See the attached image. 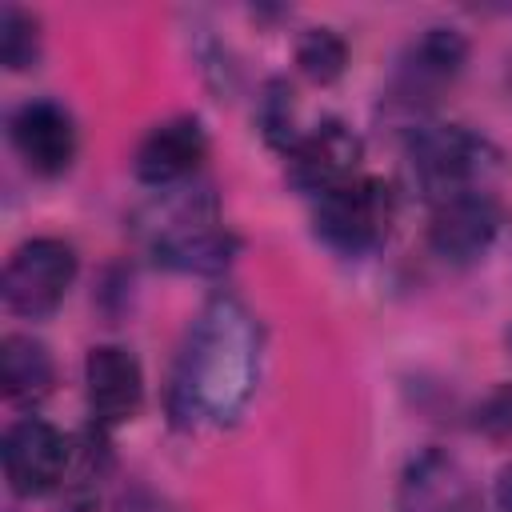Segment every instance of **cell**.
<instances>
[{
	"mask_svg": "<svg viewBox=\"0 0 512 512\" xmlns=\"http://www.w3.org/2000/svg\"><path fill=\"white\" fill-rule=\"evenodd\" d=\"M296 68L312 84H336L348 68V40L336 28H304L296 36Z\"/></svg>",
	"mask_w": 512,
	"mask_h": 512,
	"instance_id": "obj_15",
	"label": "cell"
},
{
	"mask_svg": "<svg viewBox=\"0 0 512 512\" xmlns=\"http://www.w3.org/2000/svg\"><path fill=\"white\" fill-rule=\"evenodd\" d=\"M136 224L152 264L164 272L220 276L240 256V236L220 220V204L208 184L164 188L160 200H152Z\"/></svg>",
	"mask_w": 512,
	"mask_h": 512,
	"instance_id": "obj_2",
	"label": "cell"
},
{
	"mask_svg": "<svg viewBox=\"0 0 512 512\" xmlns=\"http://www.w3.org/2000/svg\"><path fill=\"white\" fill-rule=\"evenodd\" d=\"M464 64H468V36L460 28H448V24H428L400 52L384 100L392 104V112L412 120L428 104H436V96L444 88H452L460 80Z\"/></svg>",
	"mask_w": 512,
	"mask_h": 512,
	"instance_id": "obj_6",
	"label": "cell"
},
{
	"mask_svg": "<svg viewBox=\"0 0 512 512\" xmlns=\"http://www.w3.org/2000/svg\"><path fill=\"white\" fill-rule=\"evenodd\" d=\"M0 464H4V480H8L12 496L36 500V496L56 492L68 480L72 444L44 416H20L4 428Z\"/></svg>",
	"mask_w": 512,
	"mask_h": 512,
	"instance_id": "obj_7",
	"label": "cell"
},
{
	"mask_svg": "<svg viewBox=\"0 0 512 512\" xmlns=\"http://www.w3.org/2000/svg\"><path fill=\"white\" fill-rule=\"evenodd\" d=\"M0 60L8 72H28L40 60V20L20 4H4L0 12Z\"/></svg>",
	"mask_w": 512,
	"mask_h": 512,
	"instance_id": "obj_16",
	"label": "cell"
},
{
	"mask_svg": "<svg viewBox=\"0 0 512 512\" xmlns=\"http://www.w3.org/2000/svg\"><path fill=\"white\" fill-rule=\"evenodd\" d=\"M76 272H80V256L68 240L32 236V240L16 244L4 264V276H0L4 308L24 320L52 316L64 304L68 288L76 284Z\"/></svg>",
	"mask_w": 512,
	"mask_h": 512,
	"instance_id": "obj_5",
	"label": "cell"
},
{
	"mask_svg": "<svg viewBox=\"0 0 512 512\" xmlns=\"http://www.w3.org/2000/svg\"><path fill=\"white\" fill-rule=\"evenodd\" d=\"M472 424H476V432H484V436H492V440L512 436V384L492 388V392L480 400Z\"/></svg>",
	"mask_w": 512,
	"mask_h": 512,
	"instance_id": "obj_18",
	"label": "cell"
},
{
	"mask_svg": "<svg viewBox=\"0 0 512 512\" xmlns=\"http://www.w3.org/2000/svg\"><path fill=\"white\" fill-rule=\"evenodd\" d=\"M492 500H496V512H512V464H504V468L496 472Z\"/></svg>",
	"mask_w": 512,
	"mask_h": 512,
	"instance_id": "obj_19",
	"label": "cell"
},
{
	"mask_svg": "<svg viewBox=\"0 0 512 512\" xmlns=\"http://www.w3.org/2000/svg\"><path fill=\"white\" fill-rule=\"evenodd\" d=\"M84 396L88 420L104 432L128 424L144 408V368L124 344H96L84 356Z\"/></svg>",
	"mask_w": 512,
	"mask_h": 512,
	"instance_id": "obj_11",
	"label": "cell"
},
{
	"mask_svg": "<svg viewBox=\"0 0 512 512\" xmlns=\"http://www.w3.org/2000/svg\"><path fill=\"white\" fill-rule=\"evenodd\" d=\"M256 124H260V136L276 148V152H288L296 140H300V128H296V100H292V88L288 80H268L264 92H260V104H256Z\"/></svg>",
	"mask_w": 512,
	"mask_h": 512,
	"instance_id": "obj_17",
	"label": "cell"
},
{
	"mask_svg": "<svg viewBox=\"0 0 512 512\" xmlns=\"http://www.w3.org/2000/svg\"><path fill=\"white\" fill-rule=\"evenodd\" d=\"M496 148L468 124L448 120H416L408 124L404 140V164L416 184V192L428 204H440L448 196L484 188V176L496 168Z\"/></svg>",
	"mask_w": 512,
	"mask_h": 512,
	"instance_id": "obj_3",
	"label": "cell"
},
{
	"mask_svg": "<svg viewBox=\"0 0 512 512\" xmlns=\"http://www.w3.org/2000/svg\"><path fill=\"white\" fill-rule=\"evenodd\" d=\"M396 512H484L480 488L448 448H420L396 488Z\"/></svg>",
	"mask_w": 512,
	"mask_h": 512,
	"instance_id": "obj_12",
	"label": "cell"
},
{
	"mask_svg": "<svg viewBox=\"0 0 512 512\" xmlns=\"http://www.w3.org/2000/svg\"><path fill=\"white\" fill-rule=\"evenodd\" d=\"M0 384L16 408H36L56 388V360L44 340L28 332H8L0 340Z\"/></svg>",
	"mask_w": 512,
	"mask_h": 512,
	"instance_id": "obj_14",
	"label": "cell"
},
{
	"mask_svg": "<svg viewBox=\"0 0 512 512\" xmlns=\"http://www.w3.org/2000/svg\"><path fill=\"white\" fill-rule=\"evenodd\" d=\"M360 160H364V140L348 124L324 120V124L300 132V140L284 152V176L296 192L320 200V196L352 184L360 176Z\"/></svg>",
	"mask_w": 512,
	"mask_h": 512,
	"instance_id": "obj_8",
	"label": "cell"
},
{
	"mask_svg": "<svg viewBox=\"0 0 512 512\" xmlns=\"http://www.w3.org/2000/svg\"><path fill=\"white\" fill-rule=\"evenodd\" d=\"M396 224V188L380 176H356L352 184L316 200V240L340 256H364L388 240Z\"/></svg>",
	"mask_w": 512,
	"mask_h": 512,
	"instance_id": "obj_4",
	"label": "cell"
},
{
	"mask_svg": "<svg viewBox=\"0 0 512 512\" xmlns=\"http://www.w3.org/2000/svg\"><path fill=\"white\" fill-rule=\"evenodd\" d=\"M260 320L236 292H216L192 316L168 372L164 408L176 428H228L260 384Z\"/></svg>",
	"mask_w": 512,
	"mask_h": 512,
	"instance_id": "obj_1",
	"label": "cell"
},
{
	"mask_svg": "<svg viewBox=\"0 0 512 512\" xmlns=\"http://www.w3.org/2000/svg\"><path fill=\"white\" fill-rule=\"evenodd\" d=\"M508 84H512V68H508Z\"/></svg>",
	"mask_w": 512,
	"mask_h": 512,
	"instance_id": "obj_20",
	"label": "cell"
},
{
	"mask_svg": "<svg viewBox=\"0 0 512 512\" xmlns=\"http://www.w3.org/2000/svg\"><path fill=\"white\" fill-rule=\"evenodd\" d=\"M208 160V132L196 116H168L152 124L136 152H132V176L148 188H180L196 176V168Z\"/></svg>",
	"mask_w": 512,
	"mask_h": 512,
	"instance_id": "obj_13",
	"label": "cell"
},
{
	"mask_svg": "<svg viewBox=\"0 0 512 512\" xmlns=\"http://www.w3.org/2000/svg\"><path fill=\"white\" fill-rule=\"evenodd\" d=\"M500 204L492 192L472 188L460 196H448L440 204H432V220H428V248L444 260V264H476L492 240L500 236Z\"/></svg>",
	"mask_w": 512,
	"mask_h": 512,
	"instance_id": "obj_10",
	"label": "cell"
},
{
	"mask_svg": "<svg viewBox=\"0 0 512 512\" xmlns=\"http://www.w3.org/2000/svg\"><path fill=\"white\" fill-rule=\"evenodd\" d=\"M8 140L28 172L36 176H64L80 152V132L72 112L60 100H24L8 116Z\"/></svg>",
	"mask_w": 512,
	"mask_h": 512,
	"instance_id": "obj_9",
	"label": "cell"
}]
</instances>
